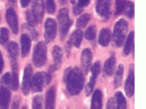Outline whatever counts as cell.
I'll list each match as a JSON object with an SVG mask.
<instances>
[{"label":"cell","mask_w":146,"mask_h":109,"mask_svg":"<svg viewBox=\"0 0 146 109\" xmlns=\"http://www.w3.org/2000/svg\"><path fill=\"white\" fill-rule=\"evenodd\" d=\"M96 81V78L95 77H93V76H92V77H90L88 84L87 86H86V95H87V96H89V95L92 93L93 90H94V87H95Z\"/></svg>","instance_id":"32"},{"label":"cell","mask_w":146,"mask_h":109,"mask_svg":"<svg viewBox=\"0 0 146 109\" xmlns=\"http://www.w3.org/2000/svg\"><path fill=\"white\" fill-rule=\"evenodd\" d=\"M47 59V48L46 43L43 42H39L35 46L33 50V62L36 67L43 66Z\"/></svg>","instance_id":"4"},{"label":"cell","mask_w":146,"mask_h":109,"mask_svg":"<svg viewBox=\"0 0 146 109\" xmlns=\"http://www.w3.org/2000/svg\"><path fill=\"white\" fill-rule=\"evenodd\" d=\"M11 100V92L5 86L0 87V109H8Z\"/></svg>","instance_id":"14"},{"label":"cell","mask_w":146,"mask_h":109,"mask_svg":"<svg viewBox=\"0 0 146 109\" xmlns=\"http://www.w3.org/2000/svg\"><path fill=\"white\" fill-rule=\"evenodd\" d=\"M96 36V28L95 26H90L85 32V38L88 40H93Z\"/></svg>","instance_id":"27"},{"label":"cell","mask_w":146,"mask_h":109,"mask_svg":"<svg viewBox=\"0 0 146 109\" xmlns=\"http://www.w3.org/2000/svg\"><path fill=\"white\" fill-rule=\"evenodd\" d=\"M22 30L25 32V34H30V35L32 36L33 40H38V31L34 28L33 26H31L29 24H24L23 25V27H22Z\"/></svg>","instance_id":"25"},{"label":"cell","mask_w":146,"mask_h":109,"mask_svg":"<svg viewBox=\"0 0 146 109\" xmlns=\"http://www.w3.org/2000/svg\"><path fill=\"white\" fill-rule=\"evenodd\" d=\"M91 0H78V3H77V6L83 8L87 5H88L90 4Z\"/></svg>","instance_id":"39"},{"label":"cell","mask_w":146,"mask_h":109,"mask_svg":"<svg viewBox=\"0 0 146 109\" xmlns=\"http://www.w3.org/2000/svg\"><path fill=\"white\" fill-rule=\"evenodd\" d=\"M9 40V31L5 27H2L0 29V43L2 45H5L7 43Z\"/></svg>","instance_id":"29"},{"label":"cell","mask_w":146,"mask_h":109,"mask_svg":"<svg viewBox=\"0 0 146 109\" xmlns=\"http://www.w3.org/2000/svg\"><path fill=\"white\" fill-rule=\"evenodd\" d=\"M9 2H10L11 4H12V5H14V4H16L17 0H9Z\"/></svg>","instance_id":"46"},{"label":"cell","mask_w":146,"mask_h":109,"mask_svg":"<svg viewBox=\"0 0 146 109\" xmlns=\"http://www.w3.org/2000/svg\"><path fill=\"white\" fill-rule=\"evenodd\" d=\"M115 100L113 98H110L107 104V109H115Z\"/></svg>","instance_id":"41"},{"label":"cell","mask_w":146,"mask_h":109,"mask_svg":"<svg viewBox=\"0 0 146 109\" xmlns=\"http://www.w3.org/2000/svg\"><path fill=\"white\" fill-rule=\"evenodd\" d=\"M33 78V67L31 64H28L25 68L24 71V77L22 82V92L24 95H28L31 90V82Z\"/></svg>","instance_id":"7"},{"label":"cell","mask_w":146,"mask_h":109,"mask_svg":"<svg viewBox=\"0 0 146 109\" xmlns=\"http://www.w3.org/2000/svg\"><path fill=\"white\" fill-rule=\"evenodd\" d=\"M123 11H124V13L127 15L128 18L132 19L134 17V12H135V11H134V4L132 3L131 1H126Z\"/></svg>","instance_id":"26"},{"label":"cell","mask_w":146,"mask_h":109,"mask_svg":"<svg viewBox=\"0 0 146 109\" xmlns=\"http://www.w3.org/2000/svg\"><path fill=\"white\" fill-rule=\"evenodd\" d=\"M125 0H115V15H120L123 11V7L125 5Z\"/></svg>","instance_id":"31"},{"label":"cell","mask_w":146,"mask_h":109,"mask_svg":"<svg viewBox=\"0 0 146 109\" xmlns=\"http://www.w3.org/2000/svg\"><path fill=\"white\" fill-rule=\"evenodd\" d=\"M8 54L11 61L12 71H19V45L15 42H11L8 45Z\"/></svg>","instance_id":"6"},{"label":"cell","mask_w":146,"mask_h":109,"mask_svg":"<svg viewBox=\"0 0 146 109\" xmlns=\"http://www.w3.org/2000/svg\"><path fill=\"white\" fill-rule=\"evenodd\" d=\"M115 58L114 56H111L104 63V66H103L104 74L109 77H111L115 71Z\"/></svg>","instance_id":"20"},{"label":"cell","mask_w":146,"mask_h":109,"mask_svg":"<svg viewBox=\"0 0 146 109\" xmlns=\"http://www.w3.org/2000/svg\"><path fill=\"white\" fill-rule=\"evenodd\" d=\"M115 97L116 100V109H126L127 106V101L124 98L123 92H117L115 94Z\"/></svg>","instance_id":"24"},{"label":"cell","mask_w":146,"mask_h":109,"mask_svg":"<svg viewBox=\"0 0 146 109\" xmlns=\"http://www.w3.org/2000/svg\"><path fill=\"white\" fill-rule=\"evenodd\" d=\"M3 69H4V59H3L2 53L0 51V74H1Z\"/></svg>","instance_id":"45"},{"label":"cell","mask_w":146,"mask_h":109,"mask_svg":"<svg viewBox=\"0 0 146 109\" xmlns=\"http://www.w3.org/2000/svg\"><path fill=\"white\" fill-rule=\"evenodd\" d=\"M110 38H111V31L109 28H102L100 32L99 35V44L102 47L108 46L110 42Z\"/></svg>","instance_id":"19"},{"label":"cell","mask_w":146,"mask_h":109,"mask_svg":"<svg viewBox=\"0 0 146 109\" xmlns=\"http://www.w3.org/2000/svg\"><path fill=\"white\" fill-rule=\"evenodd\" d=\"M82 36H83L82 31L80 30V29H76L71 34V36L69 38V40H70V42L72 43V45H74L75 48H80L81 43L82 42Z\"/></svg>","instance_id":"21"},{"label":"cell","mask_w":146,"mask_h":109,"mask_svg":"<svg viewBox=\"0 0 146 109\" xmlns=\"http://www.w3.org/2000/svg\"><path fill=\"white\" fill-rule=\"evenodd\" d=\"M33 109H43V100L41 96H35L33 100Z\"/></svg>","instance_id":"33"},{"label":"cell","mask_w":146,"mask_h":109,"mask_svg":"<svg viewBox=\"0 0 146 109\" xmlns=\"http://www.w3.org/2000/svg\"><path fill=\"white\" fill-rule=\"evenodd\" d=\"M64 79L67 84V89L71 95H77L82 92L84 85V76L78 67L68 68L65 72Z\"/></svg>","instance_id":"1"},{"label":"cell","mask_w":146,"mask_h":109,"mask_svg":"<svg viewBox=\"0 0 146 109\" xmlns=\"http://www.w3.org/2000/svg\"><path fill=\"white\" fill-rule=\"evenodd\" d=\"M101 71V64L99 62H96V63L93 64L92 68H91V73H92V76L95 77L96 78H97L99 73Z\"/></svg>","instance_id":"35"},{"label":"cell","mask_w":146,"mask_h":109,"mask_svg":"<svg viewBox=\"0 0 146 109\" xmlns=\"http://www.w3.org/2000/svg\"><path fill=\"white\" fill-rule=\"evenodd\" d=\"M46 11L49 14H52L55 11L54 0H46Z\"/></svg>","instance_id":"36"},{"label":"cell","mask_w":146,"mask_h":109,"mask_svg":"<svg viewBox=\"0 0 146 109\" xmlns=\"http://www.w3.org/2000/svg\"><path fill=\"white\" fill-rule=\"evenodd\" d=\"M43 74H44V78H45V84L48 85L51 82V75L49 73H46V72H43Z\"/></svg>","instance_id":"43"},{"label":"cell","mask_w":146,"mask_h":109,"mask_svg":"<svg viewBox=\"0 0 146 109\" xmlns=\"http://www.w3.org/2000/svg\"><path fill=\"white\" fill-rule=\"evenodd\" d=\"M127 32H128V22L123 19L119 20L115 24L114 32H113V40L116 47L123 46L127 35Z\"/></svg>","instance_id":"2"},{"label":"cell","mask_w":146,"mask_h":109,"mask_svg":"<svg viewBox=\"0 0 146 109\" xmlns=\"http://www.w3.org/2000/svg\"><path fill=\"white\" fill-rule=\"evenodd\" d=\"M112 0H97L96 10L98 14L107 20L110 14V6Z\"/></svg>","instance_id":"8"},{"label":"cell","mask_w":146,"mask_h":109,"mask_svg":"<svg viewBox=\"0 0 146 109\" xmlns=\"http://www.w3.org/2000/svg\"><path fill=\"white\" fill-rule=\"evenodd\" d=\"M25 15H26V20H27V22H28V24H29V25H31V26H34L38 23L32 11H30V10L26 11Z\"/></svg>","instance_id":"34"},{"label":"cell","mask_w":146,"mask_h":109,"mask_svg":"<svg viewBox=\"0 0 146 109\" xmlns=\"http://www.w3.org/2000/svg\"><path fill=\"white\" fill-rule=\"evenodd\" d=\"M45 85V78L43 72H38L32 78L31 82V90L33 92H41Z\"/></svg>","instance_id":"12"},{"label":"cell","mask_w":146,"mask_h":109,"mask_svg":"<svg viewBox=\"0 0 146 109\" xmlns=\"http://www.w3.org/2000/svg\"><path fill=\"white\" fill-rule=\"evenodd\" d=\"M102 93L101 90L97 89L95 91L92 97L91 109H102Z\"/></svg>","instance_id":"18"},{"label":"cell","mask_w":146,"mask_h":109,"mask_svg":"<svg viewBox=\"0 0 146 109\" xmlns=\"http://www.w3.org/2000/svg\"><path fill=\"white\" fill-rule=\"evenodd\" d=\"M92 52L89 48H85L82 50L81 54V63L85 73H88L92 63Z\"/></svg>","instance_id":"13"},{"label":"cell","mask_w":146,"mask_h":109,"mask_svg":"<svg viewBox=\"0 0 146 109\" xmlns=\"http://www.w3.org/2000/svg\"><path fill=\"white\" fill-rule=\"evenodd\" d=\"M44 0H33L32 5V11L37 20V22H41L44 17Z\"/></svg>","instance_id":"11"},{"label":"cell","mask_w":146,"mask_h":109,"mask_svg":"<svg viewBox=\"0 0 146 109\" xmlns=\"http://www.w3.org/2000/svg\"><path fill=\"white\" fill-rule=\"evenodd\" d=\"M71 3H72L73 5H75V1H74V0H72V1H71Z\"/></svg>","instance_id":"48"},{"label":"cell","mask_w":146,"mask_h":109,"mask_svg":"<svg viewBox=\"0 0 146 109\" xmlns=\"http://www.w3.org/2000/svg\"><path fill=\"white\" fill-rule=\"evenodd\" d=\"M22 109H27V107H26V106H24V107H23Z\"/></svg>","instance_id":"49"},{"label":"cell","mask_w":146,"mask_h":109,"mask_svg":"<svg viewBox=\"0 0 146 109\" xmlns=\"http://www.w3.org/2000/svg\"><path fill=\"white\" fill-rule=\"evenodd\" d=\"M11 74L9 72H7V73H5L2 77V78H1V84L5 85L6 86H9L11 85Z\"/></svg>","instance_id":"37"},{"label":"cell","mask_w":146,"mask_h":109,"mask_svg":"<svg viewBox=\"0 0 146 109\" xmlns=\"http://www.w3.org/2000/svg\"><path fill=\"white\" fill-rule=\"evenodd\" d=\"M55 98H56V91L55 87L52 86L46 92V109H54L55 105Z\"/></svg>","instance_id":"17"},{"label":"cell","mask_w":146,"mask_h":109,"mask_svg":"<svg viewBox=\"0 0 146 109\" xmlns=\"http://www.w3.org/2000/svg\"><path fill=\"white\" fill-rule=\"evenodd\" d=\"M133 47H134V32L132 31V32H130V34H129V36L126 40V42H125V45L123 48V56L127 57L128 54H129L131 50L133 49Z\"/></svg>","instance_id":"22"},{"label":"cell","mask_w":146,"mask_h":109,"mask_svg":"<svg viewBox=\"0 0 146 109\" xmlns=\"http://www.w3.org/2000/svg\"><path fill=\"white\" fill-rule=\"evenodd\" d=\"M6 21L10 27L11 28V31L14 34H17L19 33V23H18V18L17 14L13 8H9L6 11Z\"/></svg>","instance_id":"10"},{"label":"cell","mask_w":146,"mask_h":109,"mask_svg":"<svg viewBox=\"0 0 146 109\" xmlns=\"http://www.w3.org/2000/svg\"><path fill=\"white\" fill-rule=\"evenodd\" d=\"M66 1H68V0H60V3H61V4H65Z\"/></svg>","instance_id":"47"},{"label":"cell","mask_w":146,"mask_h":109,"mask_svg":"<svg viewBox=\"0 0 146 109\" xmlns=\"http://www.w3.org/2000/svg\"><path fill=\"white\" fill-rule=\"evenodd\" d=\"M57 34V24L55 20L52 18L46 19L45 22V40L47 43L52 42L56 37Z\"/></svg>","instance_id":"5"},{"label":"cell","mask_w":146,"mask_h":109,"mask_svg":"<svg viewBox=\"0 0 146 109\" xmlns=\"http://www.w3.org/2000/svg\"><path fill=\"white\" fill-rule=\"evenodd\" d=\"M62 57H63V53H62L61 48L59 46L54 47V49H52V57H54V66H51V68H50L51 71H56L60 66V64L62 63Z\"/></svg>","instance_id":"15"},{"label":"cell","mask_w":146,"mask_h":109,"mask_svg":"<svg viewBox=\"0 0 146 109\" xmlns=\"http://www.w3.org/2000/svg\"><path fill=\"white\" fill-rule=\"evenodd\" d=\"M135 91V76H134V65L129 67V71L125 83V92L128 97H132Z\"/></svg>","instance_id":"9"},{"label":"cell","mask_w":146,"mask_h":109,"mask_svg":"<svg viewBox=\"0 0 146 109\" xmlns=\"http://www.w3.org/2000/svg\"><path fill=\"white\" fill-rule=\"evenodd\" d=\"M19 104H20V100L18 96H16L12 100L11 104V109H19Z\"/></svg>","instance_id":"38"},{"label":"cell","mask_w":146,"mask_h":109,"mask_svg":"<svg viewBox=\"0 0 146 109\" xmlns=\"http://www.w3.org/2000/svg\"><path fill=\"white\" fill-rule=\"evenodd\" d=\"M0 21H1V16H0Z\"/></svg>","instance_id":"50"},{"label":"cell","mask_w":146,"mask_h":109,"mask_svg":"<svg viewBox=\"0 0 146 109\" xmlns=\"http://www.w3.org/2000/svg\"><path fill=\"white\" fill-rule=\"evenodd\" d=\"M123 71H124V67L123 64H119L117 71L115 76V80H114V85L115 88H118L121 85L122 80H123Z\"/></svg>","instance_id":"23"},{"label":"cell","mask_w":146,"mask_h":109,"mask_svg":"<svg viewBox=\"0 0 146 109\" xmlns=\"http://www.w3.org/2000/svg\"><path fill=\"white\" fill-rule=\"evenodd\" d=\"M58 23L60 26V39L64 40L72 25V20L69 18V12L67 8H62L60 10L58 14Z\"/></svg>","instance_id":"3"},{"label":"cell","mask_w":146,"mask_h":109,"mask_svg":"<svg viewBox=\"0 0 146 109\" xmlns=\"http://www.w3.org/2000/svg\"><path fill=\"white\" fill-rule=\"evenodd\" d=\"M11 88L13 91H17L19 88V71H12L11 73Z\"/></svg>","instance_id":"30"},{"label":"cell","mask_w":146,"mask_h":109,"mask_svg":"<svg viewBox=\"0 0 146 109\" xmlns=\"http://www.w3.org/2000/svg\"><path fill=\"white\" fill-rule=\"evenodd\" d=\"M82 8H81V7H79V6H77V5H74V7H73V11H74V15H78V14H80V13H82Z\"/></svg>","instance_id":"42"},{"label":"cell","mask_w":146,"mask_h":109,"mask_svg":"<svg viewBox=\"0 0 146 109\" xmlns=\"http://www.w3.org/2000/svg\"><path fill=\"white\" fill-rule=\"evenodd\" d=\"M91 16L89 14H83L77 20L76 26L77 27H84L87 26V24L89 22Z\"/></svg>","instance_id":"28"},{"label":"cell","mask_w":146,"mask_h":109,"mask_svg":"<svg viewBox=\"0 0 146 109\" xmlns=\"http://www.w3.org/2000/svg\"><path fill=\"white\" fill-rule=\"evenodd\" d=\"M20 42H21V54L23 57H27V54L30 52L31 49V38L29 37L28 34H23L21 35V39H20Z\"/></svg>","instance_id":"16"},{"label":"cell","mask_w":146,"mask_h":109,"mask_svg":"<svg viewBox=\"0 0 146 109\" xmlns=\"http://www.w3.org/2000/svg\"><path fill=\"white\" fill-rule=\"evenodd\" d=\"M72 43L70 42V40H68V42L66 43V47H65V50H66V53H67V56L68 57H69L70 56V53H71V47H72Z\"/></svg>","instance_id":"40"},{"label":"cell","mask_w":146,"mask_h":109,"mask_svg":"<svg viewBox=\"0 0 146 109\" xmlns=\"http://www.w3.org/2000/svg\"><path fill=\"white\" fill-rule=\"evenodd\" d=\"M30 2H31V0H20V5L23 8H25L29 5Z\"/></svg>","instance_id":"44"}]
</instances>
